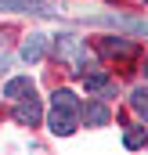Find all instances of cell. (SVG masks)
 I'll return each instance as SVG.
<instances>
[{"mask_svg":"<svg viewBox=\"0 0 148 155\" xmlns=\"http://www.w3.org/2000/svg\"><path fill=\"white\" fill-rule=\"evenodd\" d=\"M145 76H148V58H145Z\"/></svg>","mask_w":148,"mask_h":155,"instance_id":"8fae6325","label":"cell"},{"mask_svg":"<svg viewBox=\"0 0 148 155\" xmlns=\"http://www.w3.org/2000/svg\"><path fill=\"white\" fill-rule=\"evenodd\" d=\"M79 119H83L87 126H105V123H109V108H105V105H87V108L79 112Z\"/></svg>","mask_w":148,"mask_h":155,"instance_id":"52a82bcc","label":"cell"},{"mask_svg":"<svg viewBox=\"0 0 148 155\" xmlns=\"http://www.w3.org/2000/svg\"><path fill=\"white\" fill-rule=\"evenodd\" d=\"M4 65H7V54H4V51H0V69H4Z\"/></svg>","mask_w":148,"mask_h":155,"instance_id":"30bf717a","label":"cell"},{"mask_svg":"<svg viewBox=\"0 0 148 155\" xmlns=\"http://www.w3.org/2000/svg\"><path fill=\"white\" fill-rule=\"evenodd\" d=\"M47 126H51V134H58V137L76 134V126H79V101H76L72 90H65V87H62V90H54Z\"/></svg>","mask_w":148,"mask_h":155,"instance_id":"6da1fadb","label":"cell"},{"mask_svg":"<svg viewBox=\"0 0 148 155\" xmlns=\"http://www.w3.org/2000/svg\"><path fill=\"white\" fill-rule=\"evenodd\" d=\"M25 94H33V79L29 76H15V79H7V87H4V97H25Z\"/></svg>","mask_w":148,"mask_h":155,"instance_id":"8992f818","label":"cell"},{"mask_svg":"<svg viewBox=\"0 0 148 155\" xmlns=\"http://www.w3.org/2000/svg\"><path fill=\"white\" fill-rule=\"evenodd\" d=\"M15 123H18V126H36L40 123V101L33 94H29V101L18 97V105H15Z\"/></svg>","mask_w":148,"mask_h":155,"instance_id":"3957f363","label":"cell"},{"mask_svg":"<svg viewBox=\"0 0 148 155\" xmlns=\"http://www.w3.org/2000/svg\"><path fill=\"white\" fill-rule=\"evenodd\" d=\"M98 51L105 54V58H134L137 54V43L134 40H123V36H101L98 40Z\"/></svg>","mask_w":148,"mask_h":155,"instance_id":"7a4b0ae2","label":"cell"},{"mask_svg":"<svg viewBox=\"0 0 148 155\" xmlns=\"http://www.w3.org/2000/svg\"><path fill=\"white\" fill-rule=\"evenodd\" d=\"M83 87L87 94H116V79L101 76V72H83Z\"/></svg>","mask_w":148,"mask_h":155,"instance_id":"277c9868","label":"cell"},{"mask_svg":"<svg viewBox=\"0 0 148 155\" xmlns=\"http://www.w3.org/2000/svg\"><path fill=\"white\" fill-rule=\"evenodd\" d=\"M123 144H126V148H145V144H148V134H145V126H141V130H130V134L123 137Z\"/></svg>","mask_w":148,"mask_h":155,"instance_id":"9c48e42d","label":"cell"},{"mask_svg":"<svg viewBox=\"0 0 148 155\" xmlns=\"http://www.w3.org/2000/svg\"><path fill=\"white\" fill-rule=\"evenodd\" d=\"M43 47H47V36H43V33H33V36L22 43V58H25V61H40V58H43Z\"/></svg>","mask_w":148,"mask_h":155,"instance_id":"5b68a950","label":"cell"},{"mask_svg":"<svg viewBox=\"0 0 148 155\" xmlns=\"http://www.w3.org/2000/svg\"><path fill=\"white\" fill-rule=\"evenodd\" d=\"M130 108H134L141 119H148V87H137V90L130 94Z\"/></svg>","mask_w":148,"mask_h":155,"instance_id":"ba28073f","label":"cell"}]
</instances>
